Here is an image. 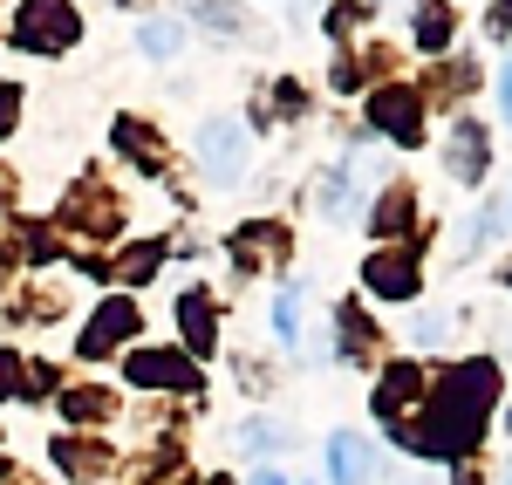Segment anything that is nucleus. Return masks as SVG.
Instances as JSON below:
<instances>
[{
	"mask_svg": "<svg viewBox=\"0 0 512 485\" xmlns=\"http://www.w3.org/2000/svg\"><path fill=\"white\" fill-rule=\"evenodd\" d=\"M492 397H499V369H492V363H458L451 376H444V390H437V410H431L437 431H424L417 451H431V458H458V451H472L478 445V424H485V410H492Z\"/></svg>",
	"mask_w": 512,
	"mask_h": 485,
	"instance_id": "1",
	"label": "nucleus"
},
{
	"mask_svg": "<svg viewBox=\"0 0 512 485\" xmlns=\"http://www.w3.org/2000/svg\"><path fill=\"white\" fill-rule=\"evenodd\" d=\"M198 164H205L212 185H239V171H246V123L212 117L198 130Z\"/></svg>",
	"mask_w": 512,
	"mask_h": 485,
	"instance_id": "2",
	"label": "nucleus"
},
{
	"mask_svg": "<svg viewBox=\"0 0 512 485\" xmlns=\"http://www.w3.org/2000/svg\"><path fill=\"white\" fill-rule=\"evenodd\" d=\"M14 35H21V48L55 55V48H69V41H76V7H69V0H28V7H21V21H14Z\"/></svg>",
	"mask_w": 512,
	"mask_h": 485,
	"instance_id": "3",
	"label": "nucleus"
},
{
	"mask_svg": "<svg viewBox=\"0 0 512 485\" xmlns=\"http://www.w3.org/2000/svg\"><path fill=\"white\" fill-rule=\"evenodd\" d=\"M130 383H144V390H192L198 369L185 356H171V349H144V356H130Z\"/></svg>",
	"mask_w": 512,
	"mask_h": 485,
	"instance_id": "4",
	"label": "nucleus"
},
{
	"mask_svg": "<svg viewBox=\"0 0 512 485\" xmlns=\"http://www.w3.org/2000/svg\"><path fill=\"white\" fill-rule=\"evenodd\" d=\"M328 479L335 485H369L376 479V445H362V438L342 431V438L328 445Z\"/></svg>",
	"mask_w": 512,
	"mask_h": 485,
	"instance_id": "5",
	"label": "nucleus"
},
{
	"mask_svg": "<svg viewBox=\"0 0 512 485\" xmlns=\"http://www.w3.org/2000/svg\"><path fill=\"white\" fill-rule=\"evenodd\" d=\"M369 117H376V130H390L396 144H417V96L410 89H383L369 103Z\"/></svg>",
	"mask_w": 512,
	"mask_h": 485,
	"instance_id": "6",
	"label": "nucleus"
},
{
	"mask_svg": "<svg viewBox=\"0 0 512 485\" xmlns=\"http://www.w3.org/2000/svg\"><path fill=\"white\" fill-rule=\"evenodd\" d=\"M130 328H137V308H130V301H103V308H96V322L82 328V356H103L110 342L130 335Z\"/></svg>",
	"mask_w": 512,
	"mask_h": 485,
	"instance_id": "7",
	"label": "nucleus"
},
{
	"mask_svg": "<svg viewBox=\"0 0 512 485\" xmlns=\"http://www.w3.org/2000/svg\"><path fill=\"white\" fill-rule=\"evenodd\" d=\"M451 178H458V185H472V178H485V130H478V123H458V130H451Z\"/></svg>",
	"mask_w": 512,
	"mask_h": 485,
	"instance_id": "8",
	"label": "nucleus"
},
{
	"mask_svg": "<svg viewBox=\"0 0 512 485\" xmlns=\"http://www.w3.org/2000/svg\"><path fill=\"white\" fill-rule=\"evenodd\" d=\"M362 281L376 287V294H396V301H403V294H417V267H410L403 253H376V260L362 267Z\"/></svg>",
	"mask_w": 512,
	"mask_h": 485,
	"instance_id": "9",
	"label": "nucleus"
},
{
	"mask_svg": "<svg viewBox=\"0 0 512 485\" xmlns=\"http://www.w3.org/2000/svg\"><path fill=\"white\" fill-rule=\"evenodd\" d=\"M178 315H185L192 349H198V356H212V301H205V294H185V308H178Z\"/></svg>",
	"mask_w": 512,
	"mask_h": 485,
	"instance_id": "10",
	"label": "nucleus"
},
{
	"mask_svg": "<svg viewBox=\"0 0 512 485\" xmlns=\"http://www.w3.org/2000/svg\"><path fill=\"white\" fill-rule=\"evenodd\" d=\"M137 41H144V55H151V62H171V55L185 48V28H178V21H151Z\"/></svg>",
	"mask_w": 512,
	"mask_h": 485,
	"instance_id": "11",
	"label": "nucleus"
},
{
	"mask_svg": "<svg viewBox=\"0 0 512 485\" xmlns=\"http://www.w3.org/2000/svg\"><path fill=\"white\" fill-rule=\"evenodd\" d=\"M274 335L280 342H301V294H294V287L274 301Z\"/></svg>",
	"mask_w": 512,
	"mask_h": 485,
	"instance_id": "12",
	"label": "nucleus"
},
{
	"mask_svg": "<svg viewBox=\"0 0 512 485\" xmlns=\"http://www.w3.org/2000/svg\"><path fill=\"white\" fill-rule=\"evenodd\" d=\"M417 41H424V48H444V41H451V7H424V14H417Z\"/></svg>",
	"mask_w": 512,
	"mask_h": 485,
	"instance_id": "13",
	"label": "nucleus"
},
{
	"mask_svg": "<svg viewBox=\"0 0 512 485\" xmlns=\"http://www.w3.org/2000/svg\"><path fill=\"white\" fill-rule=\"evenodd\" d=\"M492 226H499V212H478V219H465V233H458V253L472 260V253H478V240H485Z\"/></svg>",
	"mask_w": 512,
	"mask_h": 485,
	"instance_id": "14",
	"label": "nucleus"
},
{
	"mask_svg": "<svg viewBox=\"0 0 512 485\" xmlns=\"http://www.w3.org/2000/svg\"><path fill=\"white\" fill-rule=\"evenodd\" d=\"M14 96H21V89H0V137H7V130H14V110H21V103H14Z\"/></svg>",
	"mask_w": 512,
	"mask_h": 485,
	"instance_id": "15",
	"label": "nucleus"
},
{
	"mask_svg": "<svg viewBox=\"0 0 512 485\" xmlns=\"http://www.w3.org/2000/svg\"><path fill=\"white\" fill-rule=\"evenodd\" d=\"M492 35H512V0H492Z\"/></svg>",
	"mask_w": 512,
	"mask_h": 485,
	"instance_id": "16",
	"label": "nucleus"
},
{
	"mask_svg": "<svg viewBox=\"0 0 512 485\" xmlns=\"http://www.w3.org/2000/svg\"><path fill=\"white\" fill-rule=\"evenodd\" d=\"M499 110H506V123H512V62H506V76H499Z\"/></svg>",
	"mask_w": 512,
	"mask_h": 485,
	"instance_id": "17",
	"label": "nucleus"
},
{
	"mask_svg": "<svg viewBox=\"0 0 512 485\" xmlns=\"http://www.w3.org/2000/svg\"><path fill=\"white\" fill-rule=\"evenodd\" d=\"M14 390V356H0V397Z\"/></svg>",
	"mask_w": 512,
	"mask_h": 485,
	"instance_id": "18",
	"label": "nucleus"
},
{
	"mask_svg": "<svg viewBox=\"0 0 512 485\" xmlns=\"http://www.w3.org/2000/svg\"><path fill=\"white\" fill-rule=\"evenodd\" d=\"M253 485H287V479H280V472H253Z\"/></svg>",
	"mask_w": 512,
	"mask_h": 485,
	"instance_id": "19",
	"label": "nucleus"
},
{
	"mask_svg": "<svg viewBox=\"0 0 512 485\" xmlns=\"http://www.w3.org/2000/svg\"><path fill=\"white\" fill-rule=\"evenodd\" d=\"M410 485H431V479H410Z\"/></svg>",
	"mask_w": 512,
	"mask_h": 485,
	"instance_id": "20",
	"label": "nucleus"
}]
</instances>
